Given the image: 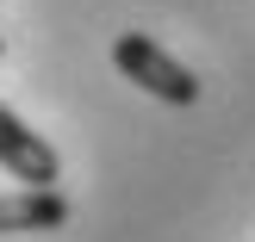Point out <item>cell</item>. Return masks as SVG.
<instances>
[{
	"mask_svg": "<svg viewBox=\"0 0 255 242\" xmlns=\"http://www.w3.org/2000/svg\"><path fill=\"white\" fill-rule=\"evenodd\" d=\"M112 62H119L125 81H137L149 99H162V106H193L199 99V75L187 69V62H174L168 50H162L156 37H143V31H125L119 44H112Z\"/></svg>",
	"mask_w": 255,
	"mask_h": 242,
	"instance_id": "obj_1",
	"label": "cell"
},
{
	"mask_svg": "<svg viewBox=\"0 0 255 242\" xmlns=\"http://www.w3.org/2000/svg\"><path fill=\"white\" fill-rule=\"evenodd\" d=\"M0 168L19 186H56L62 180V156L19 118L12 106H0Z\"/></svg>",
	"mask_w": 255,
	"mask_h": 242,
	"instance_id": "obj_2",
	"label": "cell"
},
{
	"mask_svg": "<svg viewBox=\"0 0 255 242\" xmlns=\"http://www.w3.org/2000/svg\"><path fill=\"white\" fill-rule=\"evenodd\" d=\"M62 224H69V199L56 186L0 193V236H37V230H62Z\"/></svg>",
	"mask_w": 255,
	"mask_h": 242,
	"instance_id": "obj_3",
	"label": "cell"
}]
</instances>
